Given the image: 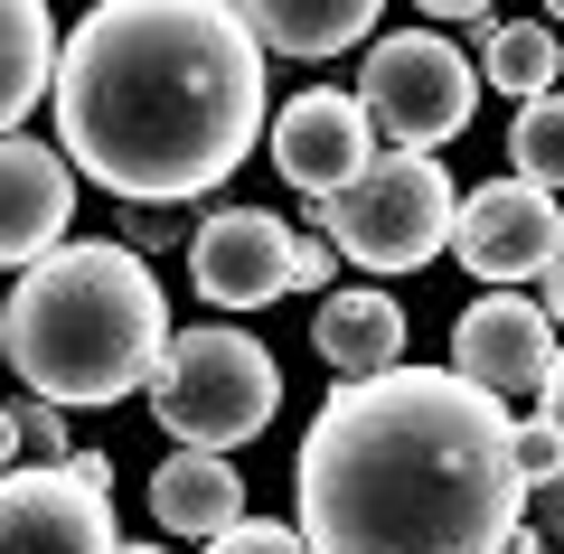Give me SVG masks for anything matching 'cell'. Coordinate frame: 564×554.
Returning a JSON list of instances; mask_svg holds the SVG:
<instances>
[{
	"label": "cell",
	"mask_w": 564,
	"mask_h": 554,
	"mask_svg": "<svg viewBox=\"0 0 564 554\" xmlns=\"http://www.w3.org/2000/svg\"><path fill=\"white\" fill-rule=\"evenodd\" d=\"M57 160L122 207L207 198L263 141V57L236 0H104L57 39Z\"/></svg>",
	"instance_id": "cell-1"
},
{
	"label": "cell",
	"mask_w": 564,
	"mask_h": 554,
	"mask_svg": "<svg viewBox=\"0 0 564 554\" xmlns=\"http://www.w3.org/2000/svg\"><path fill=\"white\" fill-rule=\"evenodd\" d=\"M508 433L518 414L452 367H386L339 385L292 460V535L311 554H508L527 526Z\"/></svg>",
	"instance_id": "cell-2"
},
{
	"label": "cell",
	"mask_w": 564,
	"mask_h": 554,
	"mask_svg": "<svg viewBox=\"0 0 564 554\" xmlns=\"http://www.w3.org/2000/svg\"><path fill=\"white\" fill-rule=\"evenodd\" d=\"M161 348H170V301L151 263H132L122 245H57L0 301V357L57 414H76V404L104 414V404L141 395Z\"/></svg>",
	"instance_id": "cell-3"
},
{
	"label": "cell",
	"mask_w": 564,
	"mask_h": 554,
	"mask_svg": "<svg viewBox=\"0 0 564 554\" xmlns=\"http://www.w3.org/2000/svg\"><path fill=\"white\" fill-rule=\"evenodd\" d=\"M151 414H161L170 452H207L226 460L236 442H254L282 414V367L254 329L236 319H198V329H170L161 367H151Z\"/></svg>",
	"instance_id": "cell-4"
},
{
	"label": "cell",
	"mask_w": 564,
	"mask_h": 554,
	"mask_svg": "<svg viewBox=\"0 0 564 554\" xmlns=\"http://www.w3.org/2000/svg\"><path fill=\"white\" fill-rule=\"evenodd\" d=\"M452 188L443 160H414V151H377L358 178H339L329 198H311V226L329 236V254L367 263V273H423V263L452 245Z\"/></svg>",
	"instance_id": "cell-5"
},
{
	"label": "cell",
	"mask_w": 564,
	"mask_h": 554,
	"mask_svg": "<svg viewBox=\"0 0 564 554\" xmlns=\"http://www.w3.org/2000/svg\"><path fill=\"white\" fill-rule=\"evenodd\" d=\"M348 95H358L367 132H377L386 151L433 160L443 141L470 132L480 76H470V57H462L452 39H433V29H395V39H367V66H358Z\"/></svg>",
	"instance_id": "cell-6"
},
{
	"label": "cell",
	"mask_w": 564,
	"mask_h": 554,
	"mask_svg": "<svg viewBox=\"0 0 564 554\" xmlns=\"http://www.w3.org/2000/svg\"><path fill=\"white\" fill-rule=\"evenodd\" d=\"M0 554H122L113 460L66 452L57 470H0Z\"/></svg>",
	"instance_id": "cell-7"
},
{
	"label": "cell",
	"mask_w": 564,
	"mask_h": 554,
	"mask_svg": "<svg viewBox=\"0 0 564 554\" xmlns=\"http://www.w3.org/2000/svg\"><path fill=\"white\" fill-rule=\"evenodd\" d=\"M443 254H462L480 282H527V273H545L564 254V207L545 188H527V178H489V188H470L452 207Z\"/></svg>",
	"instance_id": "cell-8"
},
{
	"label": "cell",
	"mask_w": 564,
	"mask_h": 554,
	"mask_svg": "<svg viewBox=\"0 0 564 554\" xmlns=\"http://www.w3.org/2000/svg\"><path fill=\"white\" fill-rule=\"evenodd\" d=\"M545 367H555V329H545V311H536V301L489 292V301H470V311L452 319V377H462V385H480L489 404L536 395V385H545Z\"/></svg>",
	"instance_id": "cell-9"
},
{
	"label": "cell",
	"mask_w": 564,
	"mask_h": 554,
	"mask_svg": "<svg viewBox=\"0 0 564 554\" xmlns=\"http://www.w3.org/2000/svg\"><path fill=\"white\" fill-rule=\"evenodd\" d=\"M282 263H292V226L273 207H217V217L188 236V282L217 311H263L282 301Z\"/></svg>",
	"instance_id": "cell-10"
},
{
	"label": "cell",
	"mask_w": 564,
	"mask_h": 554,
	"mask_svg": "<svg viewBox=\"0 0 564 554\" xmlns=\"http://www.w3.org/2000/svg\"><path fill=\"white\" fill-rule=\"evenodd\" d=\"M273 160H282V178H292L302 198H329L339 178H358L367 160H377V132H367L358 95L311 85V95H292L273 113Z\"/></svg>",
	"instance_id": "cell-11"
},
{
	"label": "cell",
	"mask_w": 564,
	"mask_h": 554,
	"mask_svg": "<svg viewBox=\"0 0 564 554\" xmlns=\"http://www.w3.org/2000/svg\"><path fill=\"white\" fill-rule=\"evenodd\" d=\"M66 217H76V170H66L47 141L10 132L0 141V263L29 273L66 245Z\"/></svg>",
	"instance_id": "cell-12"
},
{
	"label": "cell",
	"mask_w": 564,
	"mask_h": 554,
	"mask_svg": "<svg viewBox=\"0 0 564 554\" xmlns=\"http://www.w3.org/2000/svg\"><path fill=\"white\" fill-rule=\"evenodd\" d=\"M254 57H348L377 39V0H245L236 10Z\"/></svg>",
	"instance_id": "cell-13"
},
{
	"label": "cell",
	"mask_w": 564,
	"mask_h": 554,
	"mask_svg": "<svg viewBox=\"0 0 564 554\" xmlns=\"http://www.w3.org/2000/svg\"><path fill=\"white\" fill-rule=\"evenodd\" d=\"M311 348H321V367L339 385L404 367V311H395V292H329L321 319H311Z\"/></svg>",
	"instance_id": "cell-14"
},
{
	"label": "cell",
	"mask_w": 564,
	"mask_h": 554,
	"mask_svg": "<svg viewBox=\"0 0 564 554\" xmlns=\"http://www.w3.org/2000/svg\"><path fill=\"white\" fill-rule=\"evenodd\" d=\"M151 517L170 535H226L245 526V470L236 460H207V452H170L151 470Z\"/></svg>",
	"instance_id": "cell-15"
},
{
	"label": "cell",
	"mask_w": 564,
	"mask_h": 554,
	"mask_svg": "<svg viewBox=\"0 0 564 554\" xmlns=\"http://www.w3.org/2000/svg\"><path fill=\"white\" fill-rule=\"evenodd\" d=\"M57 76V29H47L39 0H0V141L29 122V104H47Z\"/></svg>",
	"instance_id": "cell-16"
},
{
	"label": "cell",
	"mask_w": 564,
	"mask_h": 554,
	"mask_svg": "<svg viewBox=\"0 0 564 554\" xmlns=\"http://www.w3.org/2000/svg\"><path fill=\"white\" fill-rule=\"evenodd\" d=\"M480 76L499 85V95H518V104L555 95V76H564V47H555V29H545V20H499V39L480 47Z\"/></svg>",
	"instance_id": "cell-17"
},
{
	"label": "cell",
	"mask_w": 564,
	"mask_h": 554,
	"mask_svg": "<svg viewBox=\"0 0 564 554\" xmlns=\"http://www.w3.org/2000/svg\"><path fill=\"white\" fill-rule=\"evenodd\" d=\"M508 178H527L545 198L564 188V95L518 104V122H508Z\"/></svg>",
	"instance_id": "cell-18"
},
{
	"label": "cell",
	"mask_w": 564,
	"mask_h": 554,
	"mask_svg": "<svg viewBox=\"0 0 564 554\" xmlns=\"http://www.w3.org/2000/svg\"><path fill=\"white\" fill-rule=\"evenodd\" d=\"M10 433H20V460H39V470L66 460V414H57V404H39V395L10 404Z\"/></svg>",
	"instance_id": "cell-19"
},
{
	"label": "cell",
	"mask_w": 564,
	"mask_h": 554,
	"mask_svg": "<svg viewBox=\"0 0 564 554\" xmlns=\"http://www.w3.org/2000/svg\"><path fill=\"white\" fill-rule=\"evenodd\" d=\"M207 554H311L292 526H273V517H245V526H226V535H207Z\"/></svg>",
	"instance_id": "cell-20"
},
{
	"label": "cell",
	"mask_w": 564,
	"mask_h": 554,
	"mask_svg": "<svg viewBox=\"0 0 564 554\" xmlns=\"http://www.w3.org/2000/svg\"><path fill=\"white\" fill-rule=\"evenodd\" d=\"M329 273H339V254H329L321 236H292V263H282V292H311V301H329Z\"/></svg>",
	"instance_id": "cell-21"
},
{
	"label": "cell",
	"mask_w": 564,
	"mask_h": 554,
	"mask_svg": "<svg viewBox=\"0 0 564 554\" xmlns=\"http://www.w3.org/2000/svg\"><path fill=\"white\" fill-rule=\"evenodd\" d=\"M423 20H433V39H452V29H462L470 47H489V39H499V10H489V0H433Z\"/></svg>",
	"instance_id": "cell-22"
},
{
	"label": "cell",
	"mask_w": 564,
	"mask_h": 554,
	"mask_svg": "<svg viewBox=\"0 0 564 554\" xmlns=\"http://www.w3.org/2000/svg\"><path fill=\"white\" fill-rule=\"evenodd\" d=\"M113 245H122L132 263L161 254V245H170V207H122V236H113Z\"/></svg>",
	"instance_id": "cell-23"
},
{
	"label": "cell",
	"mask_w": 564,
	"mask_h": 554,
	"mask_svg": "<svg viewBox=\"0 0 564 554\" xmlns=\"http://www.w3.org/2000/svg\"><path fill=\"white\" fill-rule=\"evenodd\" d=\"M536 423H545V442H555V470H564V348H555V367H545V385H536Z\"/></svg>",
	"instance_id": "cell-24"
},
{
	"label": "cell",
	"mask_w": 564,
	"mask_h": 554,
	"mask_svg": "<svg viewBox=\"0 0 564 554\" xmlns=\"http://www.w3.org/2000/svg\"><path fill=\"white\" fill-rule=\"evenodd\" d=\"M527 526H536V545H564V479L527 489Z\"/></svg>",
	"instance_id": "cell-25"
},
{
	"label": "cell",
	"mask_w": 564,
	"mask_h": 554,
	"mask_svg": "<svg viewBox=\"0 0 564 554\" xmlns=\"http://www.w3.org/2000/svg\"><path fill=\"white\" fill-rule=\"evenodd\" d=\"M536 311H545V329H564V254L545 263V301H536Z\"/></svg>",
	"instance_id": "cell-26"
},
{
	"label": "cell",
	"mask_w": 564,
	"mask_h": 554,
	"mask_svg": "<svg viewBox=\"0 0 564 554\" xmlns=\"http://www.w3.org/2000/svg\"><path fill=\"white\" fill-rule=\"evenodd\" d=\"M10 460H20V433H10V404H0V470H10Z\"/></svg>",
	"instance_id": "cell-27"
},
{
	"label": "cell",
	"mask_w": 564,
	"mask_h": 554,
	"mask_svg": "<svg viewBox=\"0 0 564 554\" xmlns=\"http://www.w3.org/2000/svg\"><path fill=\"white\" fill-rule=\"evenodd\" d=\"M122 554H170V545H122Z\"/></svg>",
	"instance_id": "cell-28"
}]
</instances>
